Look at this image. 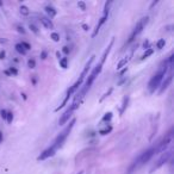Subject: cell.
<instances>
[{
	"label": "cell",
	"instance_id": "6da1fadb",
	"mask_svg": "<svg viewBox=\"0 0 174 174\" xmlns=\"http://www.w3.org/2000/svg\"><path fill=\"white\" fill-rule=\"evenodd\" d=\"M171 141H172V136L168 135V136H167L166 138H163L161 142L156 143V145H154V147H151V148L147 149L145 151H143V153H142V154H141V155L132 162V163H131V166L129 167L128 174H132L136 169H138L141 166H143L144 163L148 162V161H149L156 153L165 150V149L167 148V145L171 143Z\"/></svg>",
	"mask_w": 174,
	"mask_h": 174
},
{
	"label": "cell",
	"instance_id": "7a4b0ae2",
	"mask_svg": "<svg viewBox=\"0 0 174 174\" xmlns=\"http://www.w3.org/2000/svg\"><path fill=\"white\" fill-rule=\"evenodd\" d=\"M94 61V56H91V59L88 60V62L86 63V66H85V68H83V73H81V75H80V78H79V80L76 81L70 88H69L68 91H67V94H66V97H65V99H63V101L61 103V105L56 109V111H59L60 110L61 107H63V106L66 105L67 103H68V100H69V98L73 96V93H75L76 92V90L81 86V83H83V79L86 78V75H87V73H88V70H90V68H91V65H92V62Z\"/></svg>",
	"mask_w": 174,
	"mask_h": 174
},
{
	"label": "cell",
	"instance_id": "3957f363",
	"mask_svg": "<svg viewBox=\"0 0 174 174\" xmlns=\"http://www.w3.org/2000/svg\"><path fill=\"white\" fill-rule=\"evenodd\" d=\"M167 67H168V66H167V62H165L163 66L160 67V69L158 70V73L150 79V81L148 83V90H149L150 93H154V92L160 87V83L163 80L165 74H166V72H167Z\"/></svg>",
	"mask_w": 174,
	"mask_h": 174
},
{
	"label": "cell",
	"instance_id": "277c9868",
	"mask_svg": "<svg viewBox=\"0 0 174 174\" xmlns=\"http://www.w3.org/2000/svg\"><path fill=\"white\" fill-rule=\"evenodd\" d=\"M74 124H75V119H73V121L70 122L68 125H67L66 128L61 131L60 135L55 138V141H54L53 145H51L55 150H57L59 148H61V147L63 145L65 141L67 140V137H68V135L70 134V131H72V129H73V127H74Z\"/></svg>",
	"mask_w": 174,
	"mask_h": 174
},
{
	"label": "cell",
	"instance_id": "5b68a950",
	"mask_svg": "<svg viewBox=\"0 0 174 174\" xmlns=\"http://www.w3.org/2000/svg\"><path fill=\"white\" fill-rule=\"evenodd\" d=\"M148 20H149V18L148 17H143V18H141L140 20H138V23L136 24V26L134 28V30H132V32H131V35H130V37H129L128 39V44L129 43H131L135 38L143 31V29L145 28V25L148 24Z\"/></svg>",
	"mask_w": 174,
	"mask_h": 174
},
{
	"label": "cell",
	"instance_id": "8992f818",
	"mask_svg": "<svg viewBox=\"0 0 174 174\" xmlns=\"http://www.w3.org/2000/svg\"><path fill=\"white\" fill-rule=\"evenodd\" d=\"M110 4H111V2H106L105 8H104V15H103V17L100 18V20H99V23H98V25H97V28H96L94 32L92 33V36H93V37H96V36L98 35L100 28H101V26H103V24L107 20V17H109V6H110Z\"/></svg>",
	"mask_w": 174,
	"mask_h": 174
},
{
	"label": "cell",
	"instance_id": "52a82bcc",
	"mask_svg": "<svg viewBox=\"0 0 174 174\" xmlns=\"http://www.w3.org/2000/svg\"><path fill=\"white\" fill-rule=\"evenodd\" d=\"M55 153H56V150L54 149L53 147H49V148H47L43 153H41V155L37 158V160L38 161H43V160H46V159H48V158L55 155Z\"/></svg>",
	"mask_w": 174,
	"mask_h": 174
},
{
	"label": "cell",
	"instance_id": "ba28073f",
	"mask_svg": "<svg viewBox=\"0 0 174 174\" xmlns=\"http://www.w3.org/2000/svg\"><path fill=\"white\" fill-rule=\"evenodd\" d=\"M73 112H74V110H73V109H72V107L69 106L68 109H67V111H66L65 114L61 116L60 121H59V124H60V125H63V124H66V123L69 121V118L72 117V114H73Z\"/></svg>",
	"mask_w": 174,
	"mask_h": 174
},
{
	"label": "cell",
	"instance_id": "9c48e42d",
	"mask_svg": "<svg viewBox=\"0 0 174 174\" xmlns=\"http://www.w3.org/2000/svg\"><path fill=\"white\" fill-rule=\"evenodd\" d=\"M171 154H172L171 151H166V153H165V154H163V155H162V156L160 158V160L158 161V163H156L155 166L153 167V169H156V168H159V167L162 166L163 163H166L167 161H168V159L171 158Z\"/></svg>",
	"mask_w": 174,
	"mask_h": 174
},
{
	"label": "cell",
	"instance_id": "30bf717a",
	"mask_svg": "<svg viewBox=\"0 0 174 174\" xmlns=\"http://www.w3.org/2000/svg\"><path fill=\"white\" fill-rule=\"evenodd\" d=\"M171 81H172V75H168V78H167L166 80L163 81V83H162V86H161V88H160V94H162L163 92L167 90V87L169 86V83H171Z\"/></svg>",
	"mask_w": 174,
	"mask_h": 174
},
{
	"label": "cell",
	"instance_id": "8fae6325",
	"mask_svg": "<svg viewBox=\"0 0 174 174\" xmlns=\"http://www.w3.org/2000/svg\"><path fill=\"white\" fill-rule=\"evenodd\" d=\"M41 23L44 25L46 29H53V23H51V20L46 18V17H42V18H41Z\"/></svg>",
	"mask_w": 174,
	"mask_h": 174
},
{
	"label": "cell",
	"instance_id": "7c38bea8",
	"mask_svg": "<svg viewBox=\"0 0 174 174\" xmlns=\"http://www.w3.org/2000/svg\"><path fill=\"white\" fill-rule=\"evenodd\" d=\"M130 56H131V55H130ZM130 56H128L127 59H123V60H122L121 62L118 63V66H117V68H118V69L123 68V67H124V66H125V65H127V63H128V62H129V60H130Z\"/></svg>",
	"mask_w": 174,
	"mask_h": 174
},
{
	"label": "cell",
	"instance_id": "4fadbf2b",
	"mask_svg": "<svg viewBox=\"0 0 174 174\" xmlns=\"http://www.w3.org/2000/svg\"><path fill=\"white\" fill-rule=\"evenodd\" d=\"M19 11H20V13L23 16H28L29 13H30V11H29V8L26 7V6H20V8H19Z\"/></svg>",
	"mask_w": 174,
	"mask_h": 174
},
{
	"label": "cell",
	"instance_id": "5bb4252c",
	"mask_svg": "<svg viewBox=\"0 0 174 174\" xmlns=\"http://www.w3.org/2000/svg\"><path fill=\"white\" fill-rule=\"evenodd\" d=\"M60 65H61V67H62V68H67V67H68V60H67V57L61 59Z\"/></svg>",
	"mask_w": 174,
	"mask_h": 174
},
{
	"label": "cell",
	"instance_id": "9a60e30c",
	"mask_svg": "<svg viewBox=\"0 0 174 174\" xmlns=\"http://www.w3.org/2000/svg\"><path fill=\"white\" fill-rule=\"evenodd\" d=\"M165 46H166V41H165L163 38L159 39V41H158V43H156V48H159V49H162Z\"/></svg>",
	"mask_w": 174,
	"mask_h": 174
},
{
	"label": "cell",
	"instance_id": "2e32d148",
	"mask_svg": "<svg viewBox=\"0 0 174 174\" xmlns=\"http://www.w3.org/2000/svg\"><path fill=\"white\" fill-rule=\"evenodd\" d=\"M46 11L48 12V13H49V15H50V17H54V16L56 15V11H55V10L51 7V6H47Z\"/></svg>",
	"mask_w": 174,
	"mask_h": 174
},
{
	"label": "cell",
	"instance_id": "e0dca14e",
	"mask_svg": "<svg viewBox=\"0 0 174 174\" xmlns=\"http://www.w3.org/2000/svg\"><path fill=\"white\" fill-rule=\"evenodd\" d=\"M50 38L53 39L54 42H59V41H60V35H59V33H56V32H53V33H51V36H50Z\"/></svg>",
	"mask_w": 174,
	"mask_h": 174
},
{
	"label": "cell",
	"instance_id": "ac0fdd59",
	"mask_svg": "<svg viewBox=\"0 0 174 174\" xmlns=\"http://www.w3.org/2000/svg\"><path fill=\"white\" fill-rule=\"evenodd\" d=\"M16 49H17V51H18V53L22 54V55H25V53H26V51L24 50V48L20 46V44H17V46H16Z\"/></svg>",
	"mask_w": 174,
	"mask_h": 174
},
{
	"label": "cell",
	"instance_id": "d6986e66",
	"mask_svg": "<svg viewBox=\"0 0 174 174\" xmlns=\"http://www.w3.org/2000/svg\"><path fill=\"white\" fill-rule=\"evenodd\" d=\"M153 53H154V50H153V49H148V50H147V51H145V53L143 54L142 59H147V57H148V56H150V55H151Z\"/></svg>",
	"mask_w": 174,
	"mask_h": 174
},
{
	"label": "cell",
	"instance_id": "ffe728a7",
	"mask_svg": "<svg viewBox=\"0 0 174 174\" xmlns=\"http://www.w3.org/2000/svg\"><path fill=\"white\" fill-rule=\"evenodd\" d=\"M28 66H29L30 68H35V67H36V62H35V60H33V59H30V60L28 61Z\"/></svg>",
	"mask_w": 174,
	"mask_h": 174
},
{
	"label": "cell",
	"instance_id": "44dd1931",
	"mask_svg": "<svg viewBox=\"0 0 174 174\" xmlns=\"http://www.w3.org/2000/svg\"><path fill=\"white\" fill-rule=\"evenodd\" d=\"M20 46L23 47L24 50H25V51H26V50H29V49L31 48L30 44H29V43H26V42H22V43H20Z\"/></svg>",
	"mask_w": 174,
	"mask_h": 174
},
{
	"label": "cell",
	"instance_id": "7402d4cb",
	"mask_svg": "<svg viewBox=\"0 0 174 174\" xmlns=\"http://www.w3.org/2000/svg\"><path fill=\"white\" fill-rule=\"evenodd\" d=\"M111 131V127H109V128H105L104 130H100V134L101 135H106L107 132H110Z\"/></svg>",
	"mask_w": 174,
	"mask_h": 174
},
{
	"label": "cell",
	"instance_id": "603a6c76",
	"mask_svg": "<svg viewBox=\"0 0 174 174\" xmlns=\"http://www.w3.org/2000/svg\"><path fill=\"white\" fill-rule=\"evenodd\" d=\"M6 117H7V122H8V123H11V122L13 121V114H11V112H8V114H6Z\"/></svg>",
	"mask_w": 174,
	"mask_h": 174
},
{
	"label": "cell",
	"instance_id": "cb8c5ba5",
	"mask_svg": "<svg viewBox=\"0 0 174 174\" xmlns=\"http://www.w3.org/2000/svg\"><path fill=\"white\" fill-rule=\"evenodd\" d=\"M78 5H79V6H80V7L83 8V10H86V5H85V4H83V2H81V1H80V2H79V4H78Z\"/></svg>",
	"mask_w": 174,
	"mask_h": 174
},
{
	"label": "cell",
	"instance_id": "d4e9b609",
	"mask_svg": "<svg viewBox=\"0 0 174 174\" xmlns=\"http://www.w3.org/2000/svg\"><path fill=\"white\" fill-rule=\"evenodd\" d=\"M1 116H2L4 118H6V111H2V112H1Z\"/></svg>",
	"mask_w": 174,
	"mask_h": 174
},
{
	"label": "cell",
	"instance_id": "484cf974",
	"mask_svg": "<svg viewBox=\"0 0 174 174\" xmlns=\"http://www.w3.org/2000/svg\"><path fill=\"white\" fill-rule=\"evenodd\" d=\"M63 51H65V53H66V54H68V51H69V50H68V48H67V47H65V49H63Z\"/></svg>",
	"mask_w": 174,
	"mask_h": 174
},
{
	"label": "cell",
	"instance_id": "4316f807",
	"mask_svg": "<svg viewBox=\"0 0 174 174\" xmlns=\"http://www.w3.org/2000/svg\"><path fill=\"white\" fill-rule=\"evenodd\" d=\"M4 57H5V53L2 51V53L0 54V59H4Z\"/></svg>",
	"mask_w": 174,
	"mask_h": 174
},
{
	"label": "cell",
	"instance_id": "83f0119b",
	"mask_svg": "<svg viewBox=\"0 0 174 174\" xmlns=\"http://www.w3.org/2000/svg\"><path fill=\"white\" fill-rule=\"evenodd\" d=\"M30 28H31V29H32L33 31H35V32H37V30H36V28H35L33 25H30Z\"/></svg>",
	"mask_w": 174,
	"mask_h": 174
},
{
	"label": "cell",
	"instance_id": "f1b7e54d",
	"mask_svg": "<svg viewBox=\"0 0 174 174\" xmlns=\"http://www.w3.org/2000/svg\"><path fill=\"white\" fill-rule=\"evenodd\" d=\"M11 72H12L13 74H17V70H16L15 68H11Z\"/></svg>",
	"mask_w": 174,
	"mask_h": 174
},
{
	"label": "cell",
	"instance_id": "f546056e",
	"mask_svg": "<svg viewBox=\"0 0 174 174\" xmlns=\"http://www.w3.org/2000/svg\"><path fill=\"white\" fill-rule=\"evenodd\" d=\"M1 142H2V134L0 132V143H1Z\"/></svg>",
	"mask_w": 174,
	"mask_h": 174
}]
</instances>
